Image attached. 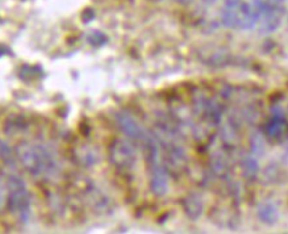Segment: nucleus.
<instances>
[{
    "mask_svg": "<svg viewBox=\"0 0 288 234\" xmlns=\"http://www.w3.org/2000/svg\"><path fill=\"white\" fill-rule=\"evenodd\" d=\"M21 165L38 178H52L58 173V159L56 154L41 144H21L16 149Z\"/></svg>",
    "mask_w": 288,
    "mask_h": 234,
    "instance_id": "nucleus-1",
    "label": "nucleus"
},
{
    "mask_svg": "<svg viewBox=\"0 0 288 234\" xmlns=\"http://www.w3.org/2000/svg\"><path fill=\"white\" fill-rule=\"evenodd\" d=\"M7 203H8V209L13 214H17L21 220L28 217L30 210V196L23 179L16 175H11L8 178Z\"/></svg>",
    "mask_w": 288,
    "mask_h": 234,
    "instance_id": "nucleus-2",
    "label": "nucleus"
},
{
    "mask_svg": "<svg viewBox=\"0 0 288 234\" xmlns=\"http://www.w3.org/2000/svg\"><path fill=\"white\" fill-rule=\"evenodd\" d=\"M111 158L118 167H125L130 169L134 163V153L133 149L128 144L121 141L115 142L111 147Z\"/></svg>",
    "mask_w": 288,
    "mask_h": 234,
    "instance_id": "nucleus-3",
    "label": "nucleus"
},
{
    "mask_svg": "<svg viewBox=\"0 0 288 234\" xmlns=\"http://www.w3.org/2000/svg\"><path fill=\"white\" fill-rule=\"evenodd\" d=\"M117 118L118 126L121 128V130L128 136V137L133 138V140H140V141H144L147 138L146 133L142 130V128L138 125V122L134 120L133 117L128 115L125 112H120L116 116Z\"/></svg>",
    "mask_w": 288,
    "mask_h": 234,
    "instance_id": "nucleus-4",
    "label": "nucleus"
},
{
    "mask_svg": "<svg viewBox=\"0 0 288 234\" xmlns=\"http://www.w3.org/2000/svg\"><path fill=\"white\" fill-rule=\"evenodd\" d=\"M284 128H286V117H284V113L280 109H275L274 113H272L271 120L267 124L266 133L270 137H279L280 134L283 133Z\"/></svg>",
    "mask_w": 288,
    "mask_h": 234,
    "instance_id": "nucleus-5",
    "label": "nucleus"
},
{
    "mask_svg": "<svg viewBox=\"0 0 288 234\" xmlns=\"http://www.w3.org/2000/svg\"><path fill=\"white\" fill-rule=\"evenodd\" d=\"M151 188L157 195H163L167 190V175L165 170L159 166H154V169H153Z\"/></svg>",
    "mask_w": 288,
    "mask_h": 234,
    "instance_id": "nucleus-6",
    "label": "nucleus"
},
{
    "mask_svg": "<svg viewBox=\"0 0 288 234\" xmlns=\"http://www.w3.org/2000/svg\"><path fill=\"white\" fill-rule=\"evenodd\" d=\"M258 216L263 222H268V224H274L278 218V209L276 206L271 203H263L258 206Z\"/></svg>",
    "mask_w": 288,
    "mask_h": 234,
    "instance_id": "nucleus-7",
    "label": "nucleus"
},
{
    "mask_svg": "<svg viewBox=\"0 0 288 234\" xmlns=\"http://www.w3.org/2000/svg\"><path fill=\"white\" fill-rule=\"evenodd\" d=\"M0 155L3 158V161H4L5 163H8V165H11L13 162V159H15V157H13L12 154V150L9 149L8 145H7L5 142L1 141H0Z\"/></svg>",
    "mask_w": 288,
    "mask_h": 234,
    "instance_id": "nucleus-8",
    "label": "nucleus"
},
{
    "mask_svg": "<svg viewBox=\"0 0 288 234\" xmlns=\"http://www.w3.org/2000/svg\"><path fill=\"white\" fill-rule=\"evenodd\" d=\"M245 171L250 175H254L257 171V161L254 158L249 157L245 159Z\"/></svg>",
    "mask_w": 288,
    "mask_h": 234,
    "instance_id": "nucleus-9",
    "label": "nucleus"
},
{
    "mask_svg": "<svg viewBox=\"0 0 288 234\" xmlns=\"http://www.w3.org/2000/svg\"><path fill=\"white\" fill-rule=\"evenodd\" d=\"M4 204V187L0 182V209H1V206Z\"/></svg>",
    "mask_w": 288,
    "mask_h": 234,
    "instance_id": "nucleus-10",
    "label": "nucleus"
}]
</instances>
